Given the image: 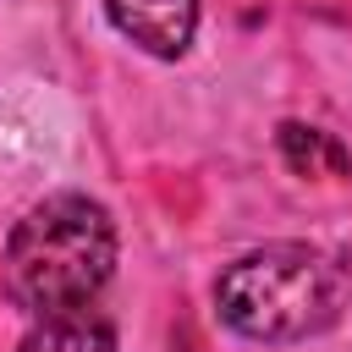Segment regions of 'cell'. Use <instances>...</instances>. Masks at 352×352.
I'll use <instances>...</instances> for the list:
<instances>
[{
    "mask_svg": "<svg viewBox=\"0 0 352 352\" xmlns=\"http://www.w3.org/2000/svg\"><path fill=\"white\" fill-rule=\"evenodd\" d=\"M110 22L121 38H132L138 50L176 60L187 55L192 33H198V0H104Z\"/></svg>",
    "mask_w": 352,
    "mask_h": 352,
    "instance_id": "3",
    "label": "cell"
},
{
    "mask_svg": "<svg viewBox=\"0 0 352 352\" xmlns=\"http://www.w3.org/2000/svg\"><path fill=\"white\" fill-rule=\"evenodd\" d=\"M116 270V220L88 192H50L6 236V297L33 319L82 314Z\"/></svg>",
    "mask_w": 352,
    "mask_h": 352,
    "instance_id": "1",
    "label": "cell"
},
{
    "mask_svg": "<svg viewBox=\"0 0 352 352\" xmlns=\"http://www.w3.org/2000/svg\"><path fill=\"white\" fill-rule=\"evenodd\" d=\"M346 292L352 280L324 248L270 242L220 270L214 314L248 341H308L341 319Z\"/></svg>",
    "mask_w": 352,
    "mask_h": 352,
    "instance_id": "2",
    "label": "cell"
},
{
    "mask_svg": "<svg viewBox=\"0 0 352 352\" xmlns=\"http://www.w3.org/2000/svg\"><path fill=\"white\" fill-rule=\"evenodd\" d=\"M16 352H116V330L104 319L88 314H66V319H38Z\"/></svg>",
    "mask_w": 352,
    "mask_h": 352,
    "instance_id": "5",
    "label": "cell"
},
{
    "mask_svg": "<svg viewBox=\"0 0 352 352\" xmlns=\"http://www.w3.org/2000/svg\"><path fill=\"white\" fill-rule=\"evenodd\" d=\"M275 143H280V160H286L297 176H352V154H346V148H341L324 126L280 121Z\"/></svg>",
    "mask_w": 352,
    "mask_h": 352,
    "instance_id": "4",
    "label": "cell"
}]
</instances>
